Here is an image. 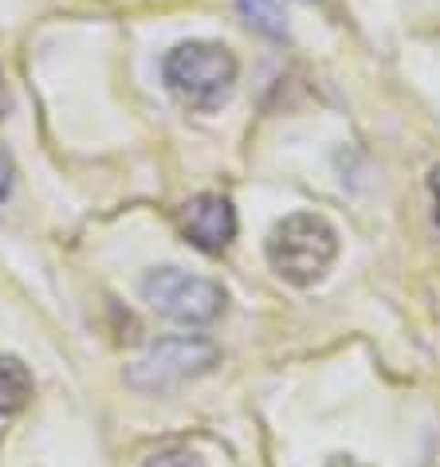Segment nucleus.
Returning <instances> with one entry per match:
<instances>
[{
    "mask_svg": "<svg viewBox=\"0 0 440 467\" xmlns=\"http://www.w3.org/2000/svg\"><path fill=\"white\" fill-rule=\"evenodd\" d=\"M429 189H433V201H436V224H440V165L429 173Z\"/></svg>",
    "mask_w": 440,
    "mask_h": 467,
    "instance_id": "nucleus-10",
    "label": "nucleus"
},
{
    "mask_svg": "<svg viewBox=\"0 0 440 467\" xmlns=\"http://www.w3.org/2000/svg\"><path fill=\"white\" fill-rule=\"evenodd\" d=\"M32 400V373L20 358H0V417H12Z\"/></svg>",
    "mask_w": 440,
    "mask_h": 467,
    "instance_id": "nucleus-6",
    "label": "nucleus"
},
{
    "mask_svg": "<svg viewBox=\"0 0 440 467\" xmlns=\"http://www.w3.org/2000/svg\"><path fill=\"white\" fill-rule=\"evenodd\" d=\"M146 467H204L197 451H162V456L146 460Z\"/></svg>",
    "mask_w": 440,
    "mask_h": 467,
    "instance_id": "nucleus-8",
    "label": "nucleus"
},
{
    "mask_svg": "<svg viewBox=\"0 0 440 467\" xmlns=\"http://www.w3.org/2000/svg\"><path fill=\"white\" fill-rule=\"evenodd\" d=\"M240 20L248 24L252 32L267 36V40H283L288 36V24H283V8L276 0H236Z\"/></svg>",
    "mask_w": 440,
    "mask_h": 467,
    "instance_id": "nucleus-7",
    "label": "nucleus"
},
{
    "mask_svg": "<svg viewBox=\"0 0 440 467\" xmlns=\"http://www.w3.org/2000/svg\"><path fill=\"white\" fill-rule=\"evenodd\" d=\"M12 185H16V170H12V161L0 153V201L12 197Z\"/></svg>",
    "mask_w": 440,
    "mask_h": 467,
    "instance_id": "nucleus-9",
    "label": "nucleus"
},
{
    "mask_svg": "<svg viewBox=\"0 0 440 467\" xmlns=\"http://www.w3.org/2000/svg\"><path fill=\"white\" fill-rule=\"evenodd\" d=\"M5 110H8V99H5V75H0V119H5Z\"/></svg>",
    "mask_w": 440,
    "mask_h": 467,
    "instance_id": "nucleus-12",
    "label": "nucleus"
},
{
    "mask_svg": "<svg viewBox=\"0 0 440 467\" xmlns=\"http://www.w3.org/2000/svg\"><path fill=\"white\" fill-rule=\"evenodd\" d=\"M220 361V349L209 338H162L158 346H150L146 358H138L126 369V381L141 393H162L189 378H201Z\"/></svg>",
    "mask_w": 440,
    "mask_h": 467,
    "instance_id": "nucleus-4",
    "label": "nucleus"
},
{
    "mask_svg": "<svg viewBox=\"0 0 440 467\" xmlns=\"http://www.w3.org/2000/svg\"><path fill=\"white\" fill-rule=\"evenodd\" d=\"M141 295H146V303L158 310V315L185 322V327H204V322L220 318L225 315V303H228L220 283L193 275V271H181V267L150 271L146 283H141Z\"/></svg>",
    "mask_w": 440,
    "mask_h": 467,
    "instance_id": "nucleus-3",
    "label": "nucleus"
},
{
    "mask_svg": "<svg viewBox=\"0 0 440 467\" xmlns=\"http://www.w3.org/2000/svg\"><path fill=\"white\" fill-rule=\"evenodd\" d=\"M339 255V232L315 213H295L279 220L267 236V264L291 287H310L330 271Z\"/></svg>",
    "mask_w": 440,
    "mask_h": 467,
    "instance_id": "nucleus-2",
    "label": "nucleus"
},
{
    "mask_svg": "<svg viewBox=\"0 0 440 467\" xmlns=\"http://www.w3.org/2000/svg\"><path fill=\"white\" fill-rule=\"evenodd\" d=\"M162 75L165 87L173 90V99L185 102L189 110H220L236 90L240 63L225 44L189 40L165 56Z\"/></svg>",
    "mask_w": 440,
    "mask_h": 467,
    "instance_id": "nucleus-1",
    "label": "nucleus"
},
{
    "mask_svg": "<svg viewBox=\"0 0 440 467\" xmlns=\"http://www.w3.org/2000/svg\"><path fill=\"white\" fill-rule=\"evenodd\" d=\"M181 236L204 255H220L236 240V209L220 192H201L181 209Z\"/></svg>",
    "mask_w": 440,
    "mask_h": 467,
    "instance_id": "nucleus-5",
    "label": "nucleus"
},
{
    "mask_svg": "<svg viewBox=\"0 0 440 467\" xmlns=\"http://www.w3.org/2000/svg\"><path fill=\"white\" fill-rule=\"evenodd\" d=\"M327 467H366V463H358V460H351V456H334Z\"/></svg>",
    "mask_w": 440,
    "mask_h": 467,
    "instance_id": "nucleus-11",
    "label": "nucleus"
}]
</instances>
